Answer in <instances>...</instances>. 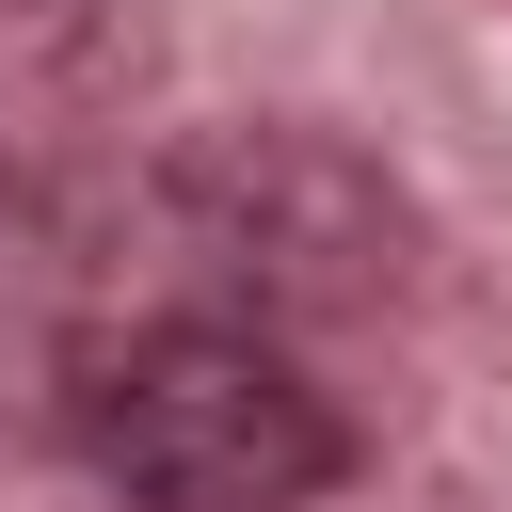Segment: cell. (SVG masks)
Masks as SVG:
<instances>
[{"label":"cell","mask_w":512,"mask_h":512,"mask_svg":"<svg viewBox=\"0 0 512 512\" xmlns=\"http://www.w3.org/2000/svg\"><path fill=\"white\" fill-rule=\"evenodd\" d=\"M80 464L128 512H304L352 464V432H336V400L272 336L160 320V336H128V352L80 368Z\"/></svg>","instance_id":"6da1fadb"}]
</instances>
